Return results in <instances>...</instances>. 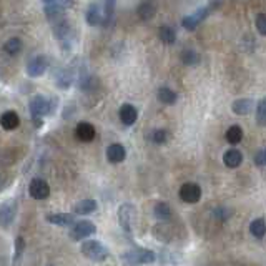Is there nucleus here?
I'll return each mask as SVG.
<instances>
[{"mask_svg":"<svg viewBox=\"0 0 266 266\" xmlns=\"http://www.w3.org/2000/svg\"><path fill=\"white\" fill-rule=\"evenodd\" d=\"M155 253L145 248H133L130 251L122 254V261L123 264L128 266H137V264H148L155 261Z\"/></svg>","mask_w":266,"mask_h":266,"instance_id":"1","label":"nucleus"},{"mask_svg":"<svg viewBox=\"0 0 266 266\" xmlns=\"http://www.w3.org/2000/svg\"><path fill=\"white\" fill-rule=\"evenodd\" d=\"M82 253L83 256H87L92 261H105V259L110 256V251L105 244H102L100 241H95V239H88V241H83L82 244Z\"/></svg>","mask_w":266,"mask_h":266,"instance_id":"2","label":"nucleus"},{"mask_svg":"<svg viewBox=\"0 0 266 266\" xmlns=\"http://www.w3.org/2000/svg\"><path fill=\"white\" fill-rule=\"evenodd\" d=\"M30 113L35 120V125H40V118H44L45 115H49L52 112V102L44 95H35L32 100H30Z\"/></svg>","mask_w":266,"mask_h":266,"instance_id":"3","label":"nucleus"},{"mask_svg":"<svg viewBox=\"0 0 266 266\" xmlns=\"http://www.w3.org/2000/svg\"><path fill=\"white\" fill-rule=\"evenodd\" d=\"M95 231H97V226L93 225L92 221L82 220V221H77L74 225V228H72V231H70V236L72 239H75V241H82V239L92 236Z\"/></svg>","mask_w":266,"mask_h":266,"instance_id":"4","label":"nucleus"},{"mask_svg":"<svg viewBox=\"0 0 266 266\" xmlns=\"http://www.w3.org/2000/svg\"><path fill=\"white\" fill-rule=\"evenodd\" d=\"M29 193L34 200H47L50 195V186L44 178H34L29 185Z\"/></svg>","mask_w":266,"mask_h":266,"instance_id":"5","label":"nucleus"},{"mask_svg":"<svg viewBox=\"0 0 266 266\" xmlns=\"http://www.w3.org/2000/svg\"><path fill=\"white\" fill-rule=\"evenodd\" d=\"M17 215V203L14 200H9L0 205V226L7 228L12 225V221L15 220Z\"/></svg>","mask_w":266,"mask_h":266,"instance_id":"6","label":"nucleus"},{"mask_svg":"<svg viewBox=\"0 0 266 266\" xmlns=\"http://www.w3.org/2000/svg\"><path fill=\"white\" fill-rule=\"evenodd\" d=\"M47 69H49V59H47L45 55H37V57H34V59L29 62L27 75L37 78V77L44 75L47 72Z\"/></svg>","mask_w":266,"mask_h":266,"instance_id":"7","label":"nucleus"},{"mask_svg":"<svg viewBox=\"0 0 266 266\" xmlns=\"http://www.w3.org/2000/svg\"><path fill=\"white\" fill-rule=\"evenodd\" d=\"M180 198L185 203H198L201 198V188L196 183H183L180 186Z\"/></svg>","mask_w":266,"mask_h":266,"instance_id":"8","label":"nucleus"},{"mask_svg":"<svg viewBox=\"0 0 266 266\" xmlns=\"http://www.w3.org/2000/svg\"><path fill=\"white\" fill-rule=\"evenodd\" d=\"M156 10H158L156 0H140V4L137 7V15L140 20L148 22V20H152L156 15Z\"/></svg>","mask_w":266,"mask_h":266,"instance_id":"9","label":"nucleus"},{"mask_svg":"<svg viewBox=\"0 0 266 266\" xmlns=\"http://www.w3.org/2000/svg\"><path fill=\"white\" fill-rule=\"evenodd\" d=\"M133 216H135V208H133V205H130V203H125V205L120 206V210H118L120 226H122L127 233H132Z\"/></svg>","mask_w":266,"mask_h":266,"instance_id":"10","label":"nucleus"},{"mask_svg":"<svg viewBox=\"0 0 266 266\" xmlns=\"http://www.w3.org/2000/svg\"><path fill=\"white\" fill-rule=\"evenodd\" d=\"M87 24L92 25V27H98V25H103V5L98 2L90 4V7L87 10Z\"/></svg>","mask_w":266,"mask_h":266,"instance_id":"11","label":"nucleus"},{"mask_svg":"<svg viewBox=\"0 0 266 266\" xmlns=\"http://www.w3.org/2000/svg\"><path fill=\"white\" fill-rule=\"evenodd\" d=\"M75 135H77V138L80 140V142H92L93 138H95V127H93L92 123H88V122H80L77 125V128H75Z\"/></svg>","mask_w":266,"mask_h":266,"instance_id":"12","label":"nucleus"},{"mask_svg":"<svg viewBox=\"0 0 266 266\" xmlns=\"http://www.w3.org/2000/svg\"><path fill=\"white\" fill-rule=\"evenodd\" d=\"M120 120H122L123 125H127V127H132V125L137 122L138 118V112L137 108H135L133 105H130V103H125V105L120 107Z\"/></svg>","mask_w":266,"mask_h":266,"instance_id":"13","label":"nucleus"},{"mask_svg":"<svg viewBox=\"0 0 266 266\" xmlns=\"http://www.w3.org/2000/svg\"><path fill=\"white\" fill-rule=\"evenodd\" d=\"M19 125H20V118H19L17 112L9 110L0 115V127L4 130H7V132H12V130L19 128Z\"/></svg>","mask_w":266,"mask_h":266,"instance_id":"14","label":"nucleus"},{"mask_svg":"<svg viewBox=\"0 0 266 266\" xmlns=\"http://www.w3.org/2000/svg\"><path fill=\"white\" fill-rule=\"evenodd\" d=\"M107 158L110 163H122V161L127 158V150H125L123 145L113 143L107 148Z\"/></svg>","mask_w":266,"mask_h":266,"instance_id":"15","label":"nucleus"},{"mask_svg":"<svg viewBox=\"0 0 266 266\" xmlns=\"http://www.w3.org/2000/svg\"><path fill=\"white\" fill-rule=\"evenodd\" d=\"M47 221L57 226H72L75 225V216L72 213H54L47 216Z\"/></svg>","mask_w":266,"mask_h":266,"instance_id":"16","label":"nucleus"},{"mask_svg":"<svg viewBox=\"0 0 266 266\" xmlns=\"http://www.w3.org/2000/svg\"><path fill=\"white\" fill-rule=\"evenodd\" d=\"M223 163H225L228 168H238L239 165L243 163V155L239 150H228V152L223 155Z\"/></svg>","mask_w":266,"mask_h":266,"instance_id":"17","label":"nucleus"},{"mask_svg":"<svg viewBox=\"0 0 266 266\" xmlns=\"http://www.w3.org/2000/svg\"><path fill=\"white\" fill-rule=\"evenodd\" d=\"M220 7V2H218V0H215V2H210L206 5V7H203V9H200L198 10V12H195L191 15V19L195 20V24L196 25H200L203 20H205L208 15H211L213 12H215V10Z\"/></svg>","mask_w":266,"mask_h":266,"instance_id":"18","label":"nucleus"},{"mask_svg":"<svg viewBox=\"0 0 266 266\" xmlns=\"http://www.w3.org/2000/svg\"><path fill=\"white\" fill-rule=\"evenodd\" d=\"M231 110H233V113L239 115V117L248 115L253 110V100H249V98H239V100H234L231 103Z\"/></svg>","mask_w":266,"mask_h":266,"instance_id":"19","label":"nucleus"},{"mask_svg":"<svg viewBox=\"0 0 266 266\" xmlns=\"http://www.w3.org/2000/svg\"><path fill=\"white\" fill-rule=\"evenodd\" d=\"M156 97H158V100L161 103H165V105H175L176 100H178V95L171 90L168 87H161L158 88V93H156Z\"/></svg>","mask_w":266,"mask_h":266,"instance_id":"20","label":"nucleus"},{"mask_svg":"<svg viewBox=\"0 0 266 266\" xmlns=\"http://www.w3.org/2000/svg\"><path fill=\"white\" fill-rule=\"evenodd\" d=\"M158 39L163 42L165 45H173L176 42V32L170 25H161L158 29Z\"/></svg>","mask_w":266,"mask_h":266,"instance_id":"21","label":"nucleus"},{"mask_svg":"<svg viewBox=\"0 0 266 266\" xmlns=\"http://www.w3.org/2000/svg\"><path fill=\"white\" fill-rule=\"evenodd\" d=\"M95 210H97L95 200H82V201H78L74 208V211L77 215H90V213H93Z\"/></svg>","mask_w":266,"mask_h":266,"instance_id":"22","label":"nucleus"},{"mask_svg":"<svg viewBox=\"0 0 266 266\" xmlns=\"http://www.w3.org/2000/svg\"><path fill=\"white\" fill-rule=\"evenodd\" d=\"M153 215H155L156 220L166 221V220H170V216H171V208H170L168 203L160 201V203H156L155 208H153Z\"/></svg>","mask_w":266,"mask_h":266,"instance_id":"23","label":"nucleus"},{"mask_svg":"<svg viewBox=\"0 0 266 266\" xmlns=\"http://www.w3.org/2000/svg\"><path fill=\"white\" fill-rule=\"evenodd\" d=\"M22 40L17 39V37H12V39H9L7 42L4 44V52L5 54H9V55H17L22 52Z\"/></svg>","mask_w":266,"mask_h":266,"instance_id":"24","label":"nucleus"},{"mask_svg":"<svg viewBox=\"0 0 266 266\" xmlns=\"http://www.w3.org/2000/svg\"><path fill=\"white\" fill-rule=\"evenodd\" d=\"M226 142L231 143V145H238L239 142L243 140V130L241 127H238V125H233V127H229L226 130Z\"/></svg>","mask_w":266,"mask_h":266,"instance_id":"25","label":"nucleus"},{"mask_svg":"<svg viewBox=\"0 0 266 266\" xmlns=\"http://www.w3.org/2000/svg\"><path fill=\"white\" fill-rule=\"evenodd\" d=\"M249 233L253 234L254 238H263L266 234V221L263 218H256V220L251 221L249 225Z\"/></svg>","mask_w":266,"mask_h":266,"instance_id":"26","label":"nucleus"},{"mask_svg":"<svg viewBox=\"0 0 266 266\" xmlns=\"http://www.w3.org/2000/svg\"><path fill=\"white\" fill-rule=\"evenodd\" d=\"M115 5H117V0H103V27H107L112 22Z\"/></svg>","mask_w":266,"mask_h":266,"instance_id":"27","label":"nucleus"},{"mask_svg":"<svg viewBox=\"0 0 266 266\" xmlns=\"http://www.w3.org/2000/svg\"><path fill=\"white\" fill-rule=\"evenodd\" d=\"M180 59H181V62H183L185 65L193 67V65H196L198 62H200V55H198L195 50H191V49H185V50L180 54Z\"/></svg>","mask_w":266,"mask_h":266,"instance_id":"28","label":"nucleus"},{"mask_svg":"<svg viewBox=\"0 0 266 266\" xmlns=\"http://www.w3.org/2000/svg\"><path fill=\"white\" fill-rule=\"evenodd\" d=\"M213 215H215V218L218 221H226V220L231 218L233 210H231V208H228V206H218V208H215Z\"/></svg>","mask_w":266,"mask_h":266,"instance_id":"29","label":"nucleus"},{"mask_svg":"<svg viewBox=\"0 0 266 266\" xmlns=\"http://www.w3.org/2000/svg\"><path fill=\"white\" fill-rule=\"evenodd\" d=\"M152 142L156 145H163L168 142V132L165 128H156L152 133Z\"/></svg>","mask_w":266,"mask_h":266,"instance_id":"30","label":"nucleus"},{"mask_svg":"<svg viewBox=\"0 0 266 266\" xmlns=\"http://www.w3.org/2000/svg\"><path fill=\"white\" fill-rule=\"evenodd\" d=\"M256 122H258V125H261V127H266V97L263 98L261 102L258 103V108H256Z\"/></svg>","mask_w":266,"mask_h":266,"instance_id":"31","label":"nucleus"},{"mask_svg":"<svg viewBox=\"0 0 266 266\" xmlns=\"http://www.w3.org/2000/svg\"><path fill=\"white\" fill-rule=\"evenodd\" d=\"M45 5H55V7H62V9H70L74 7V0H44Z\"/></svg>","mask_w":266,"mask_h":266,"instance_id":"32","label":"nucleus"},{"mask_svg":"<svg viewBox=\"0 0 266 266\" xmlns=\"http://www.w3.org/2000/svg\"><path fill=\"white\" fill-rule=\"evenodd\" d=\"M254 25H256L258 34L263 35V37H266V14H259L256 17V22H254Z\"/></svg>","mask_w":266,"mask_h":266,"instance_id":"33","label":"nucleus"},{"mask_svg":"<svg viewBox=\"0 0 266 266\" xmlns=\"http://www.w3.org/2000/svg\"><path fill=\"white\" fill-rule=\"evenodd\" d=\"M24 249H25V241H24V238H17L15 239V261L20 258V254L24 253Z\"/></svg>","mask_w":266,"mask_h":266,"instance_id":"34","label":"nucleus"},{"mask_svg":"<svg viewBox=\"0 0 266 266\" xmlns=\"http://www.w3.org/2000/svg\"><path fill=\"white\" fill-rule=\"evenodd\" d=\"M181 27L186 29V30H195L198 25L195 24V20L191 19V15H186V17L181 20Z\"/></svg>","mask_w":266,"mask_h":266,"instance_id":"35","label":"nucleus"},{"mask_svg":"<svg viewBox=\"0 0 266 266\" xmlns=\"http://www.w3.org/2000/svg\"><path fill=\"white\" fill-rule=\"evenodd\" d=\"M254 163L258 166H263L264 165V158H263V152H258L256 156H254Z\"/></svg>","mask_w":266,"mask_h":266,"instance_id":"36","label":"nucleus"},{"mask_svg":"<svg viewBox=\"0 0 266 266\" xmlns=\"http://www.w3.org/2000/svg\"><path fill=\"white\" fill-rule=\"evenodd\" d=\"M263 158H264V165H266V148L263 150Z\"/></svg>","mask_w":266,"mask_h":266,"instance_id":"37","label":"nucleus"}]
</instances>
